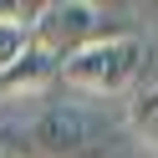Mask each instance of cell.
<instances>
[{"label":"cell","mask_w":158,"mask_h":158,"mask_svg":"<svg viewBox=\"0 0 158 158\" xmlns=\"http://www.w3.org/2000/svg\"><path fill=\"white\" fill-rule=\"evenodd\" d=\"M138 66H143V41L138 36H102V41L82 46L77 56H66L56 77L72 92L107 97V92H127L138 82Z\"/></svg>","instance_id":"6da1fadb"},{"label":"cell","mask_w":158,"mask_h":158,"mask_svg":"<svg viewBox=\"0 0 158 158\" xmlns=\"http://www.w3.org/2000/svg\"><path fill=\"white\" fill-rule=\"evenodd\" d=\"M92 41H102V10L92 0H51L31 21V46L46 51V56H56V61L77 56Z\"/></svg>","instance_id":"7a4b0ae2"},{"label":"cell","mask_w":158,"mask_h":158,"mask_svg":"<svg viewBox=\"0 0 158 158\" xmlns=\"http://www.w3.org/2000/svg\"><path fill=\"white\" fill-rule=\"evenodd\" d=\"M56 72H61V61L31 46L15 66L0 72V97H36V92H46V87L56 82Z\"/></svg>","instance_id":"3957f363"},{"label":"cell","mask_w":158,"mask_h":158,"mask_svg":"<svg viewBox=\"0 0 158 158\" xmlns=\"http://www.w3.org/2000/svg\"><path fill=\"white\" fill-rule=\"evenodd\" d=\"M36 143L51 148V153H61V158H72L77 148L87 143V117L72 112V107H56V112H46L41 123H36Z\"/></svg>","instance_id":"277c9868"},{"label":"cell","mask_w":158,"mask_h":158,"mask_svg":"<svg viewBox=\"0 0 158 158\" xmlns=\"http://www.w3.org/2000/svg\"><path fill=\"white\" fill-rule=\"evenodd\" d=\"M127 123L143 143H158V87H138L127 102Z\"/></svg>","instance_id":"5b68a950"},{"label":"cell","mask_w":158,"mask_h":158,"mask_svg":"<svg viewBox=\"0 0 158 158\" xmlns=\"http://www.w3.org/2000/svg\"><path fill=\"white\" fill-rule=\"evenodd\" d=\"M26 51H31V31H26L15 15L0 10V72H5V66H15Z\"/></svg>","instance_id":"8992f818"}]
</instances>
